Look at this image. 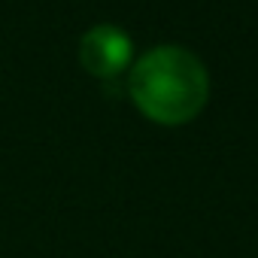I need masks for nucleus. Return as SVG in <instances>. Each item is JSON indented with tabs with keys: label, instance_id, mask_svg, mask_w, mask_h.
Masks as SVG:
<instances>
[{
	"label": "nucleus",
	"instance_id": "nucleus-1",
	"mask_svg": "<svg viewBox=\"0 0 258 258\" xmlns=\"http://www.w3.org/2000/svg\"><path fill=\"white\" fill-rule=\"evenodd\" d=\"M127 91L146 118L158 124H185L204 109L210 97V76L201 58L188 49L158 46L134 64Z\"/></svg>",
	"mask_w": 258,
	"mask_h": 258
},
{
	"label": "nucleus",
	"instance_id": "nucleus-2",
	"mask_svg": "<svg viewBox=\"0 0 258 258\" xmlns=\"http://www.w3.org/2000/svg\"><path fill=\"white\" fill-rule=\"evenodd\" d=\"M79 61L88 73L100 79H112L131 64V40L115 25H97L82 34Z\"/></svg>",
	"mask_w": 258,
	"mask_h": 258
}]
</instances>
